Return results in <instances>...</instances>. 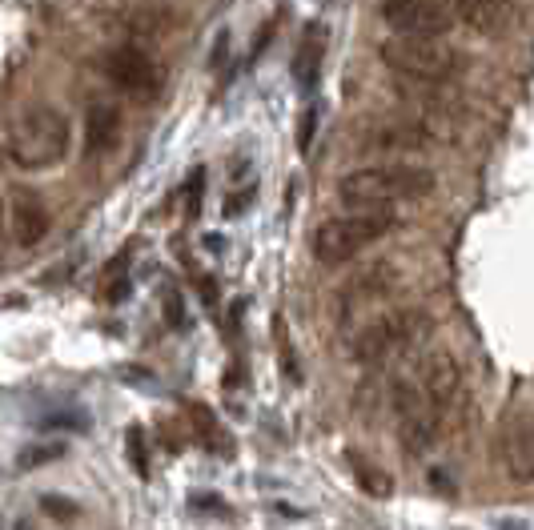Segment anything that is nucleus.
I'll list each match as a JSON object with an SVG mask.
<instances>
[{
	"label": "nucleus",
	"mask_w": 534,
	"mask_h": 530,
	"mask_svg": "<svg viewBox=\"0 0 534 530\" xmlns=\"http://www.w3.org/2000/svg\"><path fill=\"white\" fill-rule=\"evenodd\" d=\"M430 338V314L426 310H394L374 318L358 338H354V358L374 366V362H390L394 354H406L414 346H422Z\"/></svg>",
	"instance_id": "423d86ee"
},
{
	"label": "nucleus",
	"mask_w": 534,
	"mask_h": 530,
	"mask_svg": "<svg viewBox=\"0 0 534 530\" xmlns=\"http://www.w3.org/2000/svg\"><path fill=\"white\" fill-rule=\"evenodd\" d=\"M378 57L406 85H454L466 73V57L446 41H430V37L394 33L378 45Z\"/></svg>",
	"instance_id": "7ed1b4c3"
},
{
	"label": "nucleus",
	"mask_w": 534,
	"mask_h": 530,
	"mask_svg": "<svg viewBox=\"0 0 534 530\" xmlns=\"http://www.w3.org/2000/svg\"><path fill=\"white\" fill-rule=\"evenodd\" d=\"M498 462H502L510 482H518V486L534 482V410L530 406H518L502 418Z\"/></svg>",
	"instance_id": "1a4fd4ad"
},
{
	"label": "nucleus",
	"mask_w": 534,
	"mask_h": 530,
	"mask_svg": "<svg viewBox=\"0 0 534 530\" xmlns=\"http://www.w3.org/2000/svg\"><path fill=\"white\" fill-rule=\"evenodd\" d=\"M217 5H229V0H217Z\"/></svg>",
	"instance_id": "a878e982"
},
{
	"label": "nucleus",
	"mask_w": 534,
	"mask_h": 530,
	"mask_svg": "<svg viewBox=\"0 0 534 530\" xmlns=\"http://www.w3.org/2000/svg\"><path fill=\"white\" fill-rule=\"evenodd\" d=\"M201 193H205V169L197 165V169H193V181L185 185V209H189V217H197V209H201Z\"/></svg>",
	"instance_id": "aec40b11"
},
{
	"label": "nucleus",
	"mask_w": 534,
	"mask_h": 530,
	"mask_svg": "<svg viewBox=\"0 0 534 530\" xmlns=\"http://www.w3.org/2000/svg\"><path fill=\"white\" fill-rule=\"evenodd\" d=\"M69 145H73V125L57 105H25L5 129V157L25 173L61 165Z\"/></svg>",
	"instance_id": "f03ea898"
},
{
	"label": "nucleus",
	"mask_w": 534,
	"mask_h": 530,
	"mask_svg": "<svg viewBox=\"0 0 534 530\" xmlns=\"http://www.w3.org/2000/svg\"><path fill=\"white\" fill-rule=\"evenodd\" d=\"M9 229H13V241L21 249H33V245H41L49 237L53 217H49V205L41 201L37 189L13 185V193H9Z\"/></svg>",
	"instance_id": "9d476101"
},
{
	"label": "nucleus",
	"mask_w": 534,
	"mask_h": 530,
	"mask_svg": "<svg viewBox=\"0 0 534 530\" xmlns=\"http://www.w3.org/2000/svg\"><path fill=\"white\" fill-rule=\"evenodd\" d=\"M189 426L197 434V442L209 450V454H233V438L225 434V426L217 422V414L205 406V402H189Z\"/></svg>",
	"instance_id": "dca6fc26"
},
{
	"label": "nucleus",
	"mask_w": 534,
	"mask_h": 530,
	"mask_svg": "<svg viewBox=\"0 0 534 530\" xmlns=\"http://www.w3.org/2000/svg\"><path fill=\"white\" fill-rule=\"evenodd\" d=\"M394 422H398V442L410 458H422L438 446L446 414L430 402V394L422 390L418 374L414 378H398L394 382Z\"/></svg>",
	"instance_id": "39448f33"
},
{
	"label": "nucleus",
	"mask_w": 534,
	"mask_h": 530,
	"mask_svg": "<svg viewBox=\"0 0 534 530\" xmlns=\"http://www.w3.org/2000/svg\"><path fill=\"white\" fill-rule=\"evenodd\" d=\"M418 382H422V390L430 394V402L450 418V410H454L458 398H462V370H458L454 354H450V350H430V354L422 358Z\"/></svg>",
	"instance_id": "9b49d317"
},
{
	"label": "nucleus",
	"mask_w": 534,
	"mask_h": 530,
	"mask_svg": "<svg viewBox=\"0 0 534 530\" xmlns=\"http://www.w3.org/2000/svg\"><path fill=\"white\" fill-rule=\"evenodd\" d=\"M382 21L402 33V37H430V41H446L454 29V13L442 0H382L378 5Z\"/></svg>",
	"instance_id": "6e6552de"
},
{
	"label": "nucleus",
	"mask_w": 534,
	"mask_h": 530,
	"mask_svg": "<svg viewBox=\"0 0 534 530\" xmlns=\"http://www.w3.org/2000/svg\"><path fill=\"white\" fill-rule=\"evenodd\" d=\"M41 506H45L49 514H77V506H73V502H57V498H45Z\"/></svg>",
	"instance_id": "393cba45"
},
{
	"label": "nucleus",
	"mask_w": 534,
	"mask_h": 530,
	"mask_svg": "<svg viewBox=\"0 0 534 530\" xmlns=\"http://www.w3.org/2000/svg\"><path fill=\"white\" fill-rule=\"evenodd\" d=\"M434 137L422 121H378L370 125V133L362 137V149L370 153H414V149H426Z\"/></svg>",
	"instance_id": "f8f14e48"
},
{
	"label": "nucleus",
	"mask_w": 534,
	"mask_h": 530,
	"mask_svg": "<svg viewBox=\"0 0 534 530\" xmlns=\"http://www.w3.org/2000/svg\"><path fill=\"white\" fill-rule=\"evenodd\" d=\"M253 201H257V185H245L241 193H233V197L221 205V213H225V217H237V213H241L245 205H253Z\"/></svg>",
	"instance_id": "4be33fe9"
},
{
	"label": "nucleus",
	"mask_w": 534,
	"mask_h": 530,
	"mask_svg": "<svg viewBox=\"0 0 534 530\" xmlns=\"http://www.w3.org/2000/svg\"><path fill=\"white\" fill-rule=\"evenodd\" d=\"M398 213L394 209H346L318 225L314 233V257L322 265H342L358 257L362 249L378 245L386 233H394Z\"/></svg>",
	"instance_id": "20e7f679"
},
{
	"label": "nucleus",
	"mask_w": 534,
	"mask_h": 530,
	"mask_svg": "<svg viewBox=\"0 0 534 530\" xmlns=\"http://www.w3.org/2000/svg\"><path fill=\"white\" fill-rule=\"evenodd\" d=\"M165 318H169L173 330H185V306H181L177 290H165Z\"/></svg>",
	"instance_id": "5701e85b"
},
{
	"label": "nucleus",
	"mask_w": 534,
	"mask_h": 530,
	"mask_svg": "<svg viewBox=\"0 0 534 530\" xmlns=\"http://www.w3.org/2000/svg\"><path fill=\"white\" fill-rule=\"evenodd\" d=\"M346 462H350V470L358 474V486L370 494V498H386L390 490H394V482H390V474L382 470V466H374L366 454H358V450H350L346 454Z\"/></svg>",
	"instance_id": "a211bd4d"
},
{
	"label": "nucleus",
	"mask_w": 534,
	"mask_h": 530,
	"mask_svg": "<svg viewBox=\"0 0 534 530\" xmlns=\"http://www.w3.org/2000/svg\"><path fill=\"white\" fill-rule=\"evenodd\" d=\"M314 129H318V105H310V109L302 113V121H298V149H302V153L314 145Z\"/></svg>",
	"instance_id": "412c9836"
},
{
	"label": "nucleus",
	"mask_w": 534,
	"mask_h": 530,
	"mask_svg": "<svg viewBox=\"0 0 534 530\" xmlns=\"http://www.w3.org/2000/svg\"><path fill=\"white\" fill-rule=\"evenodd\" d=\"M438 185L434 169L418 161H386L354 169L338 181V197L346 209H394L402 201H422Z\"/></svg>",
	"instance_id": "f257e3e1"
},
{
	"label": "nucleus",
	"mask_w": 534,
	"mask_h": 530,
	"mask_svg": "<svg viewBox=\"0 0 534 530\" xmlns=\"http://www.w3.org/2000/svg\"><path fill=\"white\" fill-rule=\"evenodd\" d=\"M121 141V109L113 101H93L85 109V153L105 157Z\"/></svg>",
	"instance_id": "2eb2a0df"
},
{
	"label": "nucleus",
	"mask_w": 534,
	"mask_h": 530,
	"mask_svg": "<svg viewBox=\"0 0 534 530\" xmlns=\"http://www.w3.org/2000/svg\"><path fill=\"white\" fill-rule=\"evenodd\" d=\"M450 13L482 37H498L514 21V0H450Z\"/></svg>",
	"instance_id": "ddd939ff"
},
{
	"label": "nucleus",
	"mask_w": 534,
	"mask_h": 530,
	"mask_svg": "<svg viewBox=\"0 0 534 530\" xmlns=\"http://www.w3.org/2000/svg\"><path fill=\"white\" fill-rule=\"evenodd\" d=\"M57 454H65V446H49V450H25L21 454V466H41V462H49V458H57Z\"/></svg>",
	"instance_id": "b1692460"
},
{
	"label": "nucleus",
	"mask_w": 534,
	"mask_h": 530,
	"mask_svg": "<svg viewBox=\"0 0 534 530\" xmlns=\"http://www.w3.org/2000/svg\"><path fill=\"white\" fill-rule=\"evenodd\" d=\"M101 73L113 89L129 93L133 101H153L165 85V69L141 49V45H113L101 57Z\"/></svg>",
	"instance_id": "0eeeda50"
},
{
	"label": "nucleus",
	"mask_w": 534,
	"mask_h": 530,
	"mask_svg": "<svg viewBox=\"0 0 534 530\" xmlns=\"http://www.w3.org/2000/svg\"><path fill=\"white\" fill-rule=\"evenodd\" d=\"M125 442H129V458H133L137 474H141V478H149V458H145V430H141V426H129V430H125Z\"/></svg>",
	"instance_id": "6ab92c4d"
},
{
	"label": "nucleus",
	"mask_w": 534,
	"mask_h": 530,
	"mask_svg": "<svg viewBox=\"0 0 534 530\" xmlns=\"http://www.w3.org/2000/svg\"><path fill=\"white\" fill-rule=\"evenodd\" d=\"M318 57H322V25H310L302 45H298V61H294V77L302 89H314L318 81Z\"/></svg>",
	"instance_id": "f3484780"
},
{
	"label": "nucleus",
	"mask_w": 534,
	"mask_h": 530,
	"mask_svg": "<svg viewBox=\"0 0 534 530\" xmlns=\"http://www.w3.org/2000/svg\"><path fill=\"white\" fill-rule=\"evenodd\" d=\"M390 290H394V265H390V261L370 265V270H362V274L342 290L338 310H342V318H346V314H354V310H362V306H370V302H382Z\"/></svg>",
	"instance_id": "4468645a"
}]
</instances>
